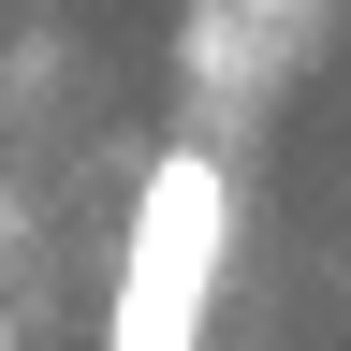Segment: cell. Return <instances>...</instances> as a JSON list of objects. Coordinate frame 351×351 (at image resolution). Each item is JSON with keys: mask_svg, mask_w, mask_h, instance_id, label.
Wrapping results in <instances>:
<instances>
[{"mask_svg": "<svg viewBox=\"0 0 351 351\" xmlns=\"http://www.w3.org/2000/svg\"><path fill=\"white\" fill-rule=\"evenodd\" d=\"M205 293H219V161L176 147L132 205V263H117V351H205Z\"/></svg>", "mask_w": 351, "mask_h": 351, "instance_id": "obj_1", "label": "cell"}]
</instances>
